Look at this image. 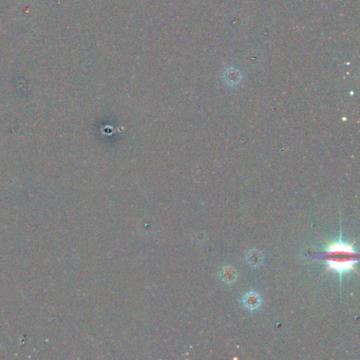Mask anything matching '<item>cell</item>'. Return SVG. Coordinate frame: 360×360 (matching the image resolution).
<instances>
[{"mask_svg": "<svg viewBox=\"0 0 360 360\" xmlns=\"http://www.w3.org/2000/svg\"><path fill=\"white\" fill-rule=\"evenodd\" d=\"M317 258L324 261L328 268L338 274L341 280L344 274L355 270L358 254L354 246L344 241L340 236L338 241L328 244L324 250L318 252Z\"/></svg>", "mask_w": 360, "mask_h": 360, "instance_id": "obj_1", "label": "cell"}, {"mask_svg": "<svg viewBox=\"0 0 360 360\" xmlns=\"http://www.w3.org/2000/svg\"><path fill=\"white\" fill-rule=\"evenodd\" d=\"M243 303L248 306V308L252 310L260 306V298L258 295H256L254 292H248V295H245L243 299Z\"/></svg>", "mask_w": 360, "mask_h": 360, "instance_id": "obj_2", "label": "cell"}]
</instances>
